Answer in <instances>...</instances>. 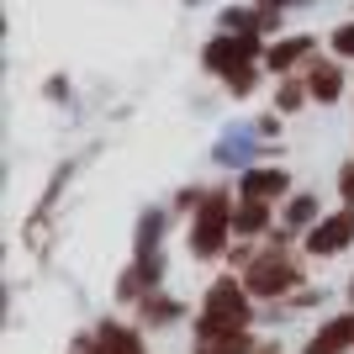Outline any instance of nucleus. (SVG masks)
<instances>
[{"label":"nucleus","instance_id":"nucleus-1","mask_svg":"<svg viewBox=\"0 0 354 354\" xmlns=\"http://www.w3.org/2000/svg\"><path fill=\"white\" fill-rule=\"evenodd\" d=\"M254 53H259V43H254V37H217V43L207 48V64L227 74V80H233V90H249V80H254Z\"/></svg>","mask_w":354,"mask_h":354},{"label":"nucleus","instance_id":"nucleus-2","mask_svg":"<svg viewBox=\"0 0 354 354\" xmlns=\"http://www.w3.org/2000/svg\"><path fill=\"white\" fill-rule=\"evenodd\" d=\"M207 323H217V328H243V323H249V301H243L238 281H217V286H212Z\"/></svg>","mask_w":354,"mask_h":354},{"label":"nucleus","instance_id":"nucleus-3","mask_svg":"<svg viewBox=\"0 0 354 354\" xmlns=\"http://www.w3.org/2000/svg\"><path fill=\"white\" fill-rule=\"evenodd\" d=\"M227 201L222 196H212L207 207H201V217H196V233H191V249L201 254V259H212V254L222 249V233H227Z\"/></svg>","mask_w":354,"mask_h":354},{"label":"nucleus","instance_id":"nucleus-4","mask_svg":"<svg viewBox=\"0 0 354 354\" xmlns=\"http://www.w3.org/2000/svg\"><path fill=\"white\" fill-rule=\"evenodd\" d=\"M286 286H296V265L291 259L259 254V259L249 265V296H275V291H286Z\"/></svg>","mask_w":354,"mask_h":354},{"label":"nucleus","instance_id":"nucleus-5","mask_svg":"<svg viewBox=\"0 0 354 354\" xmlns=\"http://www.w3.org/2000/svg\"><path fill=\"white\" fill-rule=\"evenodd\" d=\"M349 238H354V212H339V217H328V222H317V227H312L307 254H333V249H344Z\"/></svg>","mask_w":354,"mask_h":354},{"label":"nucleus","instance_id":"nucleus-6","mask_svg":"<svg viewBox=\"0 0 354 354\" xmlns=\"http://www.w3.org/2000/svg\"><path fill=\"white\" fill-rule=\"evenodd\" d=\"M196 354H249V339H243V328H217V323H201Z\"/></svg>","mask_w":354,"mask_h":354},{"label":"nucleus","instance_id":"nucleus-7","mask_svg":"<svg viewBox=\"0 0 354 354\" xmlns=\"http://www.w3.org/2000/svg\"><path fill=\"white\" fill-rule=\"evenodd\" d=\"M349 339H354V317H333V323H323V333L307 344V354H339V349H349Z\"/></svg>","mask_w":354,"mask_h":354},{"label":"nucleus","instance_id":"nucleus-8","mask_svg":"<svg viewBox=\"0 0 354 354\" xmlns=\"http://www.w3.org/2000/svg\"><path fill=\"white\" fill-rule=\"evenodd\" d=\"M281 191H286V175H281V169H249V175H243V196H254V201L281 196Z\"/></svg>","mask_w":354,"mask_h":354},{"label":"nucleus","instance_id":"nucleus-9","mask_svg":"<svg viewBox=\"0 0 354 354\" xmlns=\"http://www.w3.org/2000/svg\"><path fill=\"white\" fill-rule=\"evenodd\" d=\"M95 354H143V344H138V333L101 328V339H95Z\"/></svg>","mask_w":354,"mask_h":354},{"label":"nucleus","instance_id":"nucleus-10","mask_svg":"<svg viewBox=\"0 0 354 354\" xmlns=\"http://www.w3.org/2000/svg\"><path fill=\"white\" fill-rule=\"evenodd\" d=\"M339 90H344V80L328 69V64H317V69H312V95H323V101H339Z\"/></svg>","mask_w":354,"mask_h":354},{"label":"nucleus","instance_id":"nucleus-11","mask_svg":"<svg viewBox=\"0 0 354 354\" xmlns=\"http://www.w3.org/2000/svg\"><path fill=\"white\" fill-rule=\"evenodd\" d=\"M307 48H312V37H291V43H281L270 53V64H275V69H291L296 59H307Z\"/></svg>","mask_w":354,"mask_h":354},{"label":"nucleus","instance_id":"nucleus-12","mask_svg":"<svg viewBox=\"0 0 354 354\" xmlns=\"http://www.w3.org/2000/svg\"><path fill=\"white\" fill-rule=\"evenodd\" d=\"M233 227H243V233H259V227H265V207H259V201L249 196V207L233 217Z\"/></svg>","mask_w":354,"mask_h":354},{"label":"nucleus","instance_id":"nucleus-13","mask_svg":"<svg viewBox=\"0 0 354 354\" xmlns=\"http://www.w3.org/2000/svg\"><path fill=\"white\" fill-rule=\"evenodd\" d=\"M312 212H317V201H312V196H296V207L286 212V222H291V227H307Z\"/></svg>","mask_w":354,"mask_h":354},{"label":"nucleus","instance_id":"nucleus-14","mask_svg":"<svg viewBox=\"0 0 354 354\" xmlns=\"http://www.w3.org/2000/svg\"><path fill=\"white\" fill-rule=\"evenodd\" d=\"M296 106H301V85H286L281 90V111H296Z\"/></svg>","mask_w":354,"mask_h":354},{"label":"nucleus","instance_id":"nucleus-15","mask_svg":"<svg viewBox=\"0 0 354 354\" xmlns=\"http://www.w3.org/2000/svg\"><path fill=\"white\" fill-rule=\"evenodd\" d=\"M333 48H339V53H349V59H354V27H339V37H333Z\"/></svg>","mask_w":354,"mask_h":354},{"label":"nucleus","instance_id":"nucleus-16","mask_svg":"<svg viewBox=\"0 0 354 354\" xmlns=\"http://www.w3.org/2000/svg\"><path fill=\"white\" fill-rule=\"evenodd\" d=\"M339 185H344V201H349V207H354V164H349V169H344V175H339Z\"/></svg>","mask_w":354,"mask_h":354},{"label":"nucleus","instance_id":"nucleus-17","mask_svg":"<svg viewBox=\"0 0 354 354\" xmlns=\"http://www.w3.org/2000/svg\"><path fill=\"white\" fill-rule=\"evenodd\" d=\"M270 6H286V0H270Z\"/></svg>","mask_w":354,"mask_h":354}]
</instances>
